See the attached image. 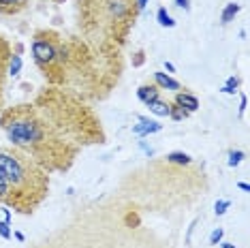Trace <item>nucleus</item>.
I'll list each match as a JSON object with an SVG mask.
<instances>
[{"instance_id": "obj_1", "label": "nucleus", "mask_w": 250, "mask_h": 248, "mask_svg": "<svg viewBox=\"0 0 250 248\" xmlns=\"http://www.w3.org/2000/svg\"><path fill=\"white\" fill-rule=\"evenodd\" d=\"M4 131H7L9 142L18 148H30L39 145L45 139V128L41 122H37L30 116H15L13 120L4 122Z\"/></svg>"}, {"instance_id": "obj_2", "label": "nucleus", "mask_w": 250, "mask_h": 248, "mask_svg": "<svg viewBox=\"0 0 250 248\" xmlns=\"http://www.w3.org/2000/svg\"><path fill=\"white\" fill-rule=\"evenodd\" d=\"M0 173L4 176V180L9 182V186H15V188H21L30 176H28V169L21 163L20 156L11 154V152L0 150Z\"/></svg>"}, {"instance_id": "obj_3", "label": "nucleus", "mask_w": 250, "mask_h": 248, "mask_svg": "<svg viewBox=\"0 0 250 248\" xmlns=\"http://www.w3.org/2000/svg\"><path fill=\"white\" fill-rule=\"evenodd\" d=\"M32 58L39 66H52L56 62V45L47 39H35L32 41Z\"/></svg>"}, {"instance_id": "obj_4", "label": "nucleus", "mask_w": 250, "mask_h": 248, "mask_svg": "<svg viewBox=\"0 0 250 248\" xmlns=\"http://www.w3.org/2000/svg\"><path fill=\"white\" fill-rule=\"evenodd\" d=\"M163 131V124L156 120H150L146 116H137V124H133V135L137 137H147V135H154Z\"/></svg>"}, {"instance_id": "obj_5", "label": "nucleus", "mask_w": 250, "mask_h": 248, "mask_svg": "<svg viewBox=\"0 0 250 248\" xmlns=\"http://www.w3.org/2000/svg\"><path fill=\"white\" fill-rule=\"evenodd\" d=\"M154 86H156L158 90H171V92H178V90H180V82L173 80L169 73L156 71V73H154Z\"/></svg>"}, {"instance_id": "obj_6", "label": "nucleus", "mask_w": 250, "mask_h": 248, "mask_svg": "<svg viewBox=\"0 0 250 248\" xmlns=\"http://www.w3.org/2000/svg\"><path fill=\"white\" fill-rule=\"evenodd\" d=\"M175 105H180L182 109H186L188 114H195V111L199 109V99L195 97V94L190 92H175Z\"/></svg>"}, {"instance_id": "obj_7", "label": "nucleus", "mask_w": 250, "mask_h": 248, "mask_svg": "<svg viewBox=\"0 0 250 248\" xmlns=\"http://www.w3.org/2000/svg\"><path fill=\"white\" fill-rule=\"evenodd\" d=\"M158 94H161V90H158L156 86H147V83H146V86H139V90H137V99L144 105L152 103V101H156V99H161Z\"/></svg>"}, {"instance_id": "obj_8", "label": "nucleus", "mask_w": 250, "mask_h": 248, "mask_svg": "<svg viewBox=\"0 0 250 248\" xmlns=\"http://www.w3.org/2000/svg\"><path fill=\"white\" fill-rule=\"evenodd\" d=\"M147 109H150V114H154L158 118H169V109H171V103H167V101H152V103H147Z\"/></svg>"}, {"instance_id": "obj_9", "label": "nucleus", "mask_w": 250, "mask_h": 248, "mask_svg": "<svg viewBox=\"0 0 250 248\" xmlns=\"http://www.w3.org/2000/svg\"><path fill=\"white\" fill-rule=\"evenodd\" d=\"M240 4L237 2H227L225 4V9L220 11V21H223V24H231L233 20H235V15L240 13Z\"/></svg>"}, {"instance_id": "obj_10", "label": "nucleus", "mask_w": 250, "mask_h": 248, "mask_svg": "<svg viewBox=\"0 0 250 248\" xmlns=\"http://www.w3.org/2000/svg\"><path fill=\"white\" fill-rule=\"evenodd\" d=\"M167 163H171V165H190L192 156L186 154V152H169V154H167Z\"/></svg>"}, {"instance_id": "obj_11", "label": "nucleus", "mask_w": 250, "mask_h": 248, "mask_svg": "<svg viewBox=\"0 0 250 248\" xmlns=\"http://www.w3.org/2000/svg\"><path fill=\"white\" fill-rule=\"evenodd\" d=\"M156 21H158V26H163V28H175V20L171 18V13L165 7L156 11Z\"/></svg>"}, {"instance_id": "obj_12", "label": "nucleus", "mask_w": 250, "mask_h": 248, "mask_svg": "<svg viewBox=\"0 0 250 248\" xmlns=\"http://www.w3.org/2000/svg\"><path fill=\"white\" fill-rule=\"evenodd\" d=\"M26 4V0H0V11L2 13H15Z\"/></svg>"}, {"instance_id": "obj_13", "label": "nucleus", "mask_w": 250, "mask_h": 248, "mask_svg": "<svg viewBox=\"0 0 250 248\" xmlns=\"http://www.w3.org/2000/svg\"><path fill=\"white\" fill-rule=\"evenodd\" d=\"M109 11H111L113 18L120 20V18H124V15H126L128 7L124 4V0H111V2H109Z\"/></svg>"}, {"instance_id": "obj_14", "label": "nucleus", "mask_w": 250, "mask_h": 248, "mask_svg": "<svg viewBox=\"0 0 250 248\" xmlns=\"http://www.w3.org/2000/svg\"><path fill=\"white\" fill-rule=\"evenodd\" d=\"M190 114L186 109H182L180 105H175V103H171V109H169V118H171L173 122H182V120H186Z\"/></svg>"}, {"instance_id": "obj_15", "label": "nucleus", "mask_w": 250, "mask_h": 248, "mask_svg": "<svg viewBox=\"0 0 250 248\" xmlns=\"http://www.w3.org/2000/svg\"><path fill=\"white\" fill-rule=\"evenodd\" d=\"M244 159H246V152H244V150H231V152H229V161H227V165H229V167H237Z\"/></svg>"}, {"instance_id": "obj_16", "label": "nucleus", "mask_w": 250, "mask_h": 248, "mask_svg": "<svg viewBox=\"0 0 250 248\" xmlns=\"http://www.w3.org/2000/svg\"><path fill=\"white\" fill-rule=\"evenodd\" d=\"M229 207H231V201L229 199H218L214 204V214H216V216H225Z\"/></svg>"}, {"instance_id": "obj_17", "label": "nucleus", "mask_w": 250, "mask_h": 248, "mask_svg": "<svg viewBox=\"0 0 250 248\" xmlns=\"http://www.w3.org/2000/svg\"><path fill=\"white\" fill-rule=\"evenodd\" d=\"M20 71H21V58L18 54L11 58V62H9V75H13V77H18L20 75Z\"/></svg>"}, {"instance_id": "obj_18", "label": "nucleus", "mask_w": 250, "mask_h": 248, "mask_svg": "<svg viewBox=\"0 0 250 248\" xmlns=\"http://www.w3.org/2000/svg\"><path fill=\"white\" fill-rule=\"evenodd\" d=\"M223 238H225V229H223V227H216L212 233H209V244H212V246H218L220 242H223Z\"/></svg>"}, {"instance_id": "obj_19", "label": "nucleus", "mask_w": 250, "mask_h": 248, "mask_svg": "<svg viewBox=\"0 0 250 248\" xmlns=\"http://www.w3.org/2000/svg\"><path fill=\"white\" fill-rule=\"evenodd\" d=\"M0 238H2V240H11V238H13V231L9 229L7 221H0Z\"/></svg>"}, {"instance_id": "obj_20", "label": "nucleus", "mask_w": 250, "mask_h": 248, "mask_svg": "<svg viewBox=\"0 0 250 248\" xmlns=\"http://www.w3.org/2000/svg\"><path fill=\"white\" fill-rule=\"evenodd\" d=\"M9 188H11L9 182H7V180H4L2 173H0V199H4V197H9Z\"/></svg>"}, {"instance_id": "obj_21", "label": "nucleus", "mask_w": 250, "mask_h": 248, "mask_svg": "<svg viewBox=\"0 0 250 248\" xmlns=\"http://www.w3.org/2000/svg\"><path fill=\"white\" fill-rule=\"evenodd\" d=\"M227 88H233V90H237L240 88V77H235V75H231L229 80H227V83H225Z\"/></svg>"}, {"instance_id": "obj_22", "label": "nucleus", "mask_w": 250, "mask_h": 248, "mask_svg": "<svg viewBox=\"0 0 250 248\" xmlns=\"http://www.w3.org/2000/svg\"><path fill=\"white\" fill-rule=\"evenodd\" d=\"M175 7L178 9H184V11H190V0H173Z\"/></svg>"}, {"instance_id": "obj_23", "label": "nucleus", "mask_w": 250, "mask_h": 248, "mask_svg": "<svg viewBox=\"0 0 250 248\" xmlns=\"http://www.w3.org/2000/svg\"><path fill=\"white\" fill-rule=\"evenodd\" d=\"M246 107H248V97H246V94H242V97H240V116H244Z\"/></svg>"}, {"instance_id": "obj_24", "label": "nucleus", "mask_w": 250, "mask_h": 248, "mask_svg": "<svg viewBox=\"0 0 250 248\" xmlns=\"http://www.w3.org/2000/svg\"><path fill=\"white\" fill-rule=\"evenodd\" d=\"M133 64H135V66H141V64H144V52L135 54V60H133Z\"/></svg>"}, {"instance_id": "obj_25", "label": "nucleus", "mask_w": 250, "mask_h": 248, "mask_svg": "<svg viewBox=\"0 0 250 248\" xmlns=\"http://www.w3.org/2000/svg\"><path fill=\"white\" fill-rule=\"evenodd\" d=\"M0 212L4 214V221H7V223H11V218H13V216H11V212L7 210V207H0Z\"/></svg>"}, {"instance_id": "obj_26", "label": "nucleus", "mask_w": 250, "mask_h": 248, "mask_svg": "<svg viewBox=\"0 0 250 248\" xmlns=\"http://www.w3.org/2000/svg\"><path fill=\"white\" fill-rule=\"evenodd\" d=\"M139 145H141V150H144V152H146V154H147V156H152V154H154V150H152V148H147V145H146L144 142H141Z\"/></svg>"}, {"instance_id": "obj_27", "label": "nucleus", "mask_w": 250, "mask_h": 248, "mask_svg": "<svg viewBox=\"0 0 250 248\" xmlns=\"http://www.w3.org/2000/svg\"><path fill=\"white\" fill-rule=\"evenodd\" d=\"M237 188L244 190V193H250V186H248L246 182H237Z\"/></svg>"}, {"instance_id": "obj_28", "label": "nucleus", "mask_w": 250, "mask_h": 248, "mask_svg": "<svg viewBox=\"0 0 250 248\" xmlns=\"http://www.w3.org/2000/svg\"><path fill=\"white\" fill-rule=\"evenodd\" d=\"M135 2H137V9H139V11H144L146 4H147V0H135Z\"/></svg>"}, {"instance_id": "obj_29", "label": "nucleus", "mask_w": 250, "mask_h": 248, "mask_svg": "<svg viewBox=\"0 0 250 248\" xmlns=\"http://www.w3.org/2000/svg\"><path fill=\"white\" fill-rule=\"evenodd\" d=\"M165 69H167V71H169V75H171V73L175 71V66L171 64V62H167V60H165Z\"/></svg>"}, {"instance_id": "obj_30", "label": "nucleus", "mask_w": 250, "mask_h": 248, "mask_svg": "<svg viewBox=\"0 0 250 248\" xmlns=\"http://www.w3.org/2000/svg\"><path fill=\"white\" fill-rule=\"evenodd\" d=\"M220 92H225V94H235L237 90H233V88H227V86H223V88H220Z\"/></svg>"}, {"instance_id": "obj_31", "label": "nucleus", "mask_w": 250, "mask_h": 248, "mask_svg": "<svg viewBox=\"0 0 250 248\" xmlns=\"http://www.w3.org/2000/svg\"><path fill=\"white\" fill-rule=\"evenodd\" d=\"M220 248H235V244H233V242H220Z\"/></svg>"}, {"instance_id": "obj_32", "label": "nucleus", "mask_w": 250, "mask_h": 248, "mask_svg": "<svg viewBox=\"0 0 250 248\" xmlns=\"http://www.w3.org/2000/svg\"><path fill=\"white\" fill-rule=\"evenodd\" d=\"M13 238L18 240V242H24V240H26V238H24V233H20V231H15V233H13Z\"/></svg>"}]
</instances>
